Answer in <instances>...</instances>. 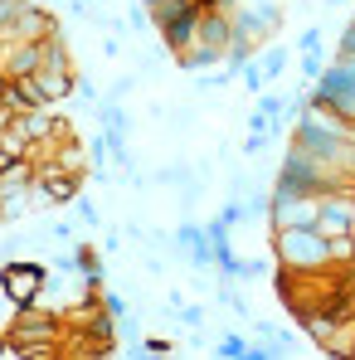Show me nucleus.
Segmentation results:
<instances>
[{
    "label": "nucleus",
    "instance_id": "nucleus-1",
    "mask_svg": "<svg viewBox=\"0 0 355 360\" xmlns=\"http://www.w3.org/2000/svg\"><path fill=\"white\" fill-rule=\"evenodd\" d=\"M273 258L297 278H311V273L336 268V243L316 224H288V229H273Z\"/></svg>",
    "mask_w": 355,
    "mask_h": 360
},
{
    "label": "nucleus",
    "instance_id": "nucleus-8",
    "mask_svg": "<svg viewBox=\"0 0 355 360\" xmlns=\"http://www.w3.org/2000/svg\"><path fill=\"white\" fill-rule=\"evenodd\" d=\"M219 356H229V360L248 356V341H243V336H224V346H219Z\"/></svg>",
    "mask_w": 355,
    "mask_h": 360
},
{
    "label": "nucleus",
    "instance_id": "nucleus-5",
    "mask_svg": "<svg viewBox=\"0 0 355 360\" xmlns=\"http://www.w3.org/2000/svg\"><path fill=\"white\" fill-rule=\"evenodd\" d=\"M34 78V88H39V98L44 103H63L78 83H73V68H39V73H30Z\"/></svg>",
    "mask_w": 355,
    "mask_h": 360
},
{
    "label": "nucleus",
    "instance_id": "nucleus-10",
    "mask_svg": "<svg viewBox=\"0 0 355 360\" xmlns=\"http://www.w3.org/2000/svg\"><path fill=\"white\" fill-rule=\"evenodd\" d=\"M146 351H151V356H171L176 346H171V341H161V336H146Z\"/></svg>",
    "mask_w": 355,
    "mask_h": 360
},
{
    "label": "nucleus",
    "instance_id": "nucleus-4",
    "mask_svg": "<svg viewBox=\"0 0 355 360\" xmlns=\"http://www.w3.org/2000/svg\"><path fill=\"white\" fill-rule=\"evenodd\" d=\"M316 229L326 239H355V190H336V195H321V210H316Z\"/></svg>",
    "mask_w": 355,
    "mask_h": 360
},
{
    "label": "nucleus",
    "instance_id": "nucleus-11",
    "mask_svg": "<svg viewBox=\"0 0 355 360\" xmlns=\"http://www.w3.org/2000/svg\"><path fill=\"white\" fill-rule=\"evenodd\" d=\"M15 10H20V0H0V30L15 20Z\"/></svg>",
    "mask_w": 355,
    "mask_h": 360
},
{
    "label": "nucleus",
    "instance_id": "nucleus-6",
    "mask_svg": "<svg viewBox=\"0 0 355 360\" xmlns=\"http://www.w3.org/2000/svg\"><path fill=\"white\" fill-rule=\"evenodd\" d=\"M288 68V49H263V73H283Z\"/></svg>",
    "mask_w": 355,
    "mask_h": 360
},
{
    "label": "nucleus",
    "instance_id": "nucleus-3",
    "mask_svg": "<svg viewBox=\"0 0 355 360\" xmlns=\"http://www.w3.org/2000/svg\"><path fill=\"white\" fill-rule=\"evenodd\" d=\"M44 288H49V268L44 263L15 258V263L0 268V297L10 302V307H34V302L44 297Z\"/></svg>",
    "mask_w": 355,
    "mask_h": 360
},
{
    "label": "nucleus",
    "instance_id": "nucleus-7",
    "mask_svg": "<svg viewBox=\"0 0 355 360\" xmlns=\"http://www.w3.org/2000/svg\"><path fill=\"white\" fill-rule=\"evenodd\" d=\"M355 54V15H351V25L341 30V44H336V59H351Z\"/></svg>",
    "mask_w": 355,
    "mask_h": 360
},
{
    "label": "nucleus",
    "instance_id": "nucleus-12",
    "mask_svg": "<svg viewBox=\"0 0 355 360\" xmlns=\"http://www.w3.org/2000/svg\"><path fill=\"white\" fill-rule=\"evenodd\" d=\"M346 288H351V297H355V273H346Z\"/></svg>",
    "mask_w": 355,
    "mask_h": 360
},
{
    "label": "nucleus",
    "instance_id": "nucleus-9",
    "mask_svg": "<svg viewBox=\"0 0 355 360\" xmlns=\"http://www.w3.org/2000/svg\"><path fill=\"white\" fill-rule=\"evenodd\" d=\"M0 360H20V346L10 341V331H0Z\"/></svg>",
    "mask_w": 355,
    "mask_h": 360
},
{
    "label": "nucleus",
    "instance_id": "nucleus-2",
    "mask_svg": "<svg viewBox=\"0 0 355 360\" xmlns=\"http://www.w3.org/2000/svg\"><path fill=\"white\" fill-rule=\"evenodd\" d=\"M311 108H326V112H341L355 117V73L341 59H331V68H321V78L311 83Z\"/></svg>",
    "mask_w": 355,
    "mask_h": 360
}]
</instances>
